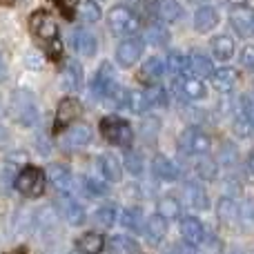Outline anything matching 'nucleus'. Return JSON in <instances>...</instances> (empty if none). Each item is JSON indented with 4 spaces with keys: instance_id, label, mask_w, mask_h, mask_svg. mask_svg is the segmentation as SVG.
<instances>
[{
    "instance_id": "obj_1",
    "label": "nucleus",
    "mask_w": 254,
    "mask_h": 254,
    "mask_svg": "<svg viewBox=\"0 0 254 254\" xmlns=\"http://www.w3.org/2000/svg\"><path fill=\"white\" fill-rule=\"evenodd\" d=\"M45 183H47V176L40 167H34V165H27L20 170V174L16 176V190L25 196H40L45 192Z\"/></svg>"
},
{
    "instance_id": "obj_2",
    "label": "nucleus",
    "mask_w": 254,
    "mask_h": 254,
    "mask_svg": "<svg viewBox=\"0 0 254 254\" xmlns=\"http://www.w3.org/2000/svg\"><path fill=\"white\" fill-rule=\"evenodd\" d=\"M101 134L110 140L112 145H119V147H129L131 140H134V131L127 121L119 119V116H107L101 121Z\"/></svg>"
},
{
    "instance_id": "obj_3",
    "label": "nucleus",
    "mask_w": 254,
    "mask_h": 254,
    "mask_svg": "<svg viewBox=\"0 0 254 254\" xmlns=\"http://www.w3.org/2000/svg\"><path fill=\"white\" fill-rule=\"evenodd\" d=\"M11 114L18 123L22 125H34L38 121V107H36V101L29 92H22L18 89L11 96Z\"/></svg>"
},
{
    "instance_id": "obj_4",
    "label": "nucleus",
    "mask_w": 254,
    "mask_h": 254,
    "mask_svg": "<svg viewBox=\"0 0 254 254\" xmlns=\"http://www.w3.org/2000/svg\"><path fill=\"white\" fill-rule=\"evenodd\" d=\"M107 22H110V29L114 31V34H136V29H138V18L134 16V11H131L129 7H125V4H116V7L110 9V13H107Z\"/></svg>"
},
{
    "instance_id": "obj_5",
    "label": "nucleus",
    "mask_w": 254,
    "mask_h": 254,
    "mask_svg": "<svg viewBox=\"0 0 254 254\" xmlns=\"http://www.w3.org/2000/svg\"><path fill=\"white\" fill-rule=\"evenodd\" d=\"M29 25H31V31H34V36L38 40H43V43H47V45H54L56 52L61 49L58 47V25L45 11H36L34 16H31Z\"/></svg>"
},
{
    "instance_id": "obj_6",
    "label": "nucleus",
    "mask_w": 254,
    "mask_h": 254,
    "mask_svg": "<svg viewBox=\"0 0 254 254\" xmlns=\"http://www.w3.org/2000/svg\"><path fill=\"white\" fill-rule=\"evenodd\" d=\"M179 147H181V152L190 154V156H194V154H207V149H210V136L205 131H201L198 127H190V129H185L181 134Z\"/></svg>"
},
{
    "instance_id": "obj_7",
    "label": "nucleus",
    "mask_w": 254,
    "mask_h": 254,
    "mask_svg": "<svg viewBox=\"0 0 254 254\" xmlns=\"http://www.w3.org/2000/svg\"><path fill=\"white\" fill-rule=\"evenodd\" d=\"M119 89V85H116L114 80V71H112V65L110 63H105V65L98 69L96 78H94L92 83V94L96 98H101V101H110L112 94Z\"/></svg>"
},
{
    "instance_id": "obj_8",
    "label": "nucleus",
    "mask_w": 254,
    "mask_h": 254,
    "mask_svg": "<svg viewBox=\"0 0 254 254\" xmlns=\"http://www.w3.org/2000/svg\"><path fill=\"white\" fill-rule=\"evenodd\" d=\"M230 25L237 31L239 36L248 38L254 36V9L246 7V4H237V7L230 11Z\"/></svg>"
},
{
    "instance_id": "obj_9",
    "label": "nucleus",
    "mask_w": 254,
    "mask_h": 254,
    "mask_svg": "<svg viewBox=\"0 0 254 254\" xmlns=\"http://www.w3.org/2000/svg\"><path fill=\"white\" fill-rule=\"evenodd\" d=\"M143 54V38H125L116 49V61L121 67H131Z\"/></svg>"
},
{
    "instance_id": "obj_10",
    "label": "nucleus",
    "mask_w": 254,
    "mask_h": 254,
    "mask_svg": "<svg viewBox=\"0 0 254 254\" xmlns=\"http://www.w3.org/2000/svg\"><path fill=\"white\" fill-rule=\"evenodd\" d=\"M80 114H83V107H80V103L76 98H63L56 112V129H63L69 123H74Z\"/></svg>"
},
{
    "instance_id": "obj_11",
    "label": "nucleus",
    "mask_w": 254,
    "mask_h": 254,
    "mask_svg": "<svg viewBox=\"0 0 254 254\" xmlns=\"http://www.w3.org/2000/svg\"><path fill=\"white\" fill-rule=\"evenodd\" d=\"M92 140V129L87 125H74L63 134V147L65 149H80Z\"/></svg>"
},
{
    "instance_id": "obj_12",
    "label": "nucleus",
    "mask_w": 254,
    "mask_h": 254,
    "mask_svg": "<svg viewBox=\"0 0 254 254\" xmlns=\"http://www.w3.org/2000/svg\"><path fill=\"white\" fill-rule=\"evenodd\" d=\"M181 237H183V241L188 243L190 248L201 246L203 239H205V230H203L201 221L194 219V216L183 219V223H181Z\"/></svg>"
},
{
    "instance_id": "obj_13",
    "label": "nucleus",
    "mask_w": 254,
    "mask_h": 254,
    "mask_svg": "<svg viewBox=\"0 0 254 254\" xmlns=\"http://www.w3.org/2000/svg\"><path fill=\"white\" fill-rule=\"evenodd\" d=\"M74 49H76L78 56L92 58L94 54H96V49H98L96 36H94L92 31H87V29H76L74 31Z\"/></svg>"
},
{
    "instance_id": "obj_14",
    "label": "nucleus",
    "mask_w": 254,
    "mask_h": 254,
    "mask_svg": "<svg viewBox=\"0 0 254 254\" xmlns=\"http://www.w3.org/2000/svg\"><path fill=\"white\" fill-rule=\"evenodd\" d=\"M163 74H165V63H163L161 58L152 56L143 63V67H140V71H138V78L152 87V85H156L158 80L163 78Z\"/></svg>"
},
{
    "instance_id": "obj_15",
    "label": "nucleus",
    "mask_w": 254,
    "mask_h": 254,
    "mask_svg": "<svg viewBox=\"0 0 254 254\" xmlns=\"http://www.w3.org/2000/svg\"><path fill=\"white\" fill-rule=\"evenodd\" d=\"M194 25H196L198 34H207V31H212L216 25H219V13H216V9L210 7V4L198 7L196 13H194Z\"/></svg>"
},
{
    "instance_id": "obj_16",
    "label": "nucleus",
    "mask_w": 254,
    "mask_h": 254,
    "mask_svg": "<svg viewBox=\"0 0 254 254\" xmlns=\"http://www.w3.org/2000/svg\"><path fill=\"white\" fill-rule=\"evenodd\" d=\"M237 80H239V71L232 69V67H221V69H216L214 74H212V85H214L221 94L232 92Z\"/></svg>"
},
{
    "instance_id": "obj_17",
    "label": "nucleus",
    "mask_w": 254,
    "mask_h": 254,
    "mask_svg": "<svg viewBox=\"0 0 254 254\" xmlns=\"http://www.w3.org/2000/svg\"><path fill=\"white\" fill-rule=\"evenodd\" d=\"M47 179L56 185L58 192L69 194V190H71V172L67 170L65 165H58V163L49 165L47 167Z\"/></svg>"
},
{
    "instance_id": "obj_18",
    "label": "nucleus",
    "mask_w": 254,
    "mask_h": 254,
    "mask_svg": "<svg viewBox=\"0 0 254 254\" xmlns=\"http://www.w3.org/2000/svg\"><path fill=\"white\" fill-rule=\"evenodd\" d=\"M179 87H181V94H183L188 101H201L205 98V83L196 76H183L179 80Z\"/></svg>"
},
{
    "instance_id": "obj_19",
    "label": "nucleus",
    "mask_w": 254,
    "mask_h": 254,
    "mask_svg": "<svg viewBox=\"0 0 254 254\" xmlns=\"http://www.w3.org/2000/svg\"><path fill=\"white\" fill-rule=\"evenodd\" d=\"M154 13L161 18L163 22H176L183 13L179 0H156L154 2Z\"/></svg>"
},
{
    "instance_id": "obj_20",
    "label": "nucleus",
    "mask_w": 254,
    "mask_h": 254,
    "mask_svg": "<svg viewBox=\"0 0 254 254\" xmlns=\"http://www.w3.org/2000/svg\"><path fill=\"white\" fill-rule=\"evenodd\" d=\"M210 47H212V54H214L216 61H230V58L234 56V43H232V38L225 34L214 36Z\"/></svg>"
},
{
    "instance_id": "obj_21",
    "label": "nucleus",
    "mask_w": 254,
    "mask_h": 254,
    "mask_svg": "<svg viewBox=\"0 0 254 254\" xmlns=\"http://www.w3.org/2000/svg\"><path fill=\"white\" fill-rule=\"evenodd\" d=\"M219 219L225 228L239 225V205L232 198H221L219 201Z\"/></svg>"
},
{
    "instance_id": "obj_22",
    "label": "nucleus",
    "mask_w": 254,
    "mask_h": 254,
    "mask_svg": "<svg viewBox=\"0 0 254 254\" xmlns=\"http://www.w3.org/2000/svg\"><path fill=\"white\" fill-rule=\"evenodd\" d=\"M98 165H101V174L105 176V181H121V176H123V165L119 163L116 156H112V154H103L101 161H98Z\"/></svg>"
},
{
    "instance_id": "obj_23",
    "label": "nucleus",
    "mask_w": 254,
    "mask_h": 254,
    "mask_svg": "<svg viewBox=\"0 0 254 254\" xmlns=\"http://www.w3.org/2000/svg\"><path fill=\"white\" fill-rule=\"evenodd\" d=\"M78 250L83 254H101L105 250V239L98 232H87L78 239Z\"/></svg>"
},
{
    "instance_id": "obj_24",
    "label": "nucleus",
    "mask_w": 254,
    "mask_h": 254,
    "mask_svg": "<svg viewBox=\"0 0 254 254\" xmlns=\"http://www.w3.org/2000/svg\"><path fill=\"white\" fill-rule=\"evenodd\" d=\"M83 83V69L76 61H69L65 65V71H63V87L69 89V92H76Z\"/></svg>"
},
{
    "instance_id": "obj_25",
    "label": "nucleus",
    "mask_w": 254,
    "mask_h": 254,
    "mask_svg": "<svg viewBox=\"0 0 254 254\" xmlns=\"http://www.w3.org/2000/svg\"><path fill=\"white\" fill-rule=\"evenodd\" d=\"M145 232H147V239L152 243L163 241V237L167 234V219L161 214H154L147 219V225H145Z\"/></svg>"
},
{
    "instance_id": "obj_26",
    "label": "nucleus",
    "mask_w": 254,
    "mask_h": 254,
    "mask_svg": "<svg viewBox=\"0 0 254 254\" xmlns=\"http://www.w3.org/2000/svg\"><path fill=\"white\" fill-rule=\"evenodd\" d=\"M152 170H154V174H156L158 179H163V181H176L179 179V167H176L174 163H172L170 158H165V156L154 158Z\"/></svg>"
},
{
    "instance_id": "obj_27",
    "label": "nucleus",
    "mask_w": 254,
    "mask_h": 254,
    "mask_svg": "<svg viewBox=\"0 0 254 254\" xmlns=\"http://www.w3.org/2000/svg\"><path fill=\"white\" fill-rule=\"evenodd\" d=\"M61 203H63V212H65L67 221H69L71 225H80V223H83V221H85V210L80 207L78 201H74L69 194H65Z\"/></svg>"
},
{
    "instance_id": "obj_28",
    "label": "nucleus",
    "mask_w": 254,
    "mask_h": 254,
    "mask_svg": "<svg viewBox=\"0 0 254 254\" xmlns=\"http://www.w3.org/2000/svg\"><path fill=\"white\" fill-rule=\"evenodd\" d=\"M167 69H170L172 76H179V78L188 76V71L192 69V67H190V56L185 58L183 54L172 52V54H170V61H167Z\"/></svg>"
},
{
    "instance_id": "obj_29",
    "label": "nucleus",
    "mask_w": 254,
    "mask_h": 254,
    "mask_svg": "<svg viewBox=\"0 0 254 254\" xmlns=\"http://www.w3.org/2000/svg\"><path fill=\"white\" fill-rule=\"evenodd\" d=\"M190 67H192L198 76H212L214 74V69H212V61L201 52H194L192 56H190Z\"/></svg>"
},
{
    "instance_id": "obj_30",
    "label": "nucleus",
    "mask_w": 254,
    "mask_h": 254,
    "mask_svg": "<svg viewBox=\"0 0 254 254\" xmlns=\"http://www.w3.org/2000/svg\"><path fill=\"white\" fill-rule=\"evenodd\" d=\"M239 225H243L246 230L254 232V201L248 198L239 205Z\"/></svg>"
},
{
    "instance_id": "obj_31",
    "label": "nucleus",
    "mask_w": 254,
    "mask_h": 254,
    "mask_svg": "<svg viewBox=\"0 0 254 254\" xmlns=\"http://www.w3.org/2000/svg\"><path fill=\"white\" fill-rule=\"evenodd\" d=\"M110 252L112 254H136V252H138V248H136V243L131 241V239L114 237L110 241Z\"/></svg>"
},
{
    "instance_id": "obj_32",
    "label": "nucleus",
    "mask_w": 254,
    "mask_h": 254,
    "mask_svg": "<svg viewBox=\"0 0 254 254\" xmlns=\"http://www.w3.org/2000/svg\"><path fill=\"white\" fill-rule=\"evenodd\" d=\"M78 13H80V18L87 22L101 20V7H98V2H94V0H83V2H78Z\"/></svg>"
},
{
    "instance_id": "obj_33",
    "label": "nucleus",
    "mask_w": 254,
    "mask_h": 254,
    "mask_svg": "<svg viewBox=\"0 0 254 254\" xmlns=\"http://www.w3.org/2000/svg\"><path fill=\"white\" fill-rule=\"evenodd\" d=\"M127 107H129L131 112H136V114L147 112L149 107H152V103H149V98H147V92H129V103H127Z\"/></svg>"
},
{
    "instance_id": "obj_34",
    "label": "nucleus",
    "mask_w": 254,
    "mask_h": 254,
    "mask_svg": "<svg viewBox=\"0 0 254 254\" xmlns=\"http://www.w3.org/2000/svg\"><path fill=\"white\" fill-rule=\"evenodd\" d=\"M188 198H190V205H194L196 210H205L207 207V196H205L201 185L190 183L188 185Z\"/></svg>"
},
{
    "instance_id": "obj_35",
    "label": "nucleus",
    "mask_w": 254,
    "mask_h": 254,
    "mask_svg": "<svg viewBox=\"0 0 254 254\" xmlns=\"http://www.w3.org/2000/svg\"><path fill=\"white\" fill-rule=\"evenodd\" d=\"M158 214L165 216V219H176V216L181 214L179 201H176V198H172V196L161 198V201H158Z\"/></svg>"
},
{
    "instance_id": "obj_36",
    "label": "nucleus",
    "mask_w": 254,
    "mask_h": 254,
    "mask_svg": "<svg viewBox=\"0 0 254 254\" xmlns=\"http://www.w3.org/2000/svg\"><path fill=\"white\" fill-rule=\"evenodd\" d=\"M116 221V207L114 205H103L98 207L96 212V223L101 225V228H112Z\"/></svg>"
},
{
    "instance_id": "obj_37",
    "label": "nucleus",
    "mask_w": 254,
    "mask_h": 254,
    "mask_svg": "<svg viewBox=\"0 0 254 254\" xmlns=\"http://www.w3.org/2000/svg\"><path fill=\"white\" fill-rule=\"evenodd\" d=\"M145 38H147L149 43H154V45H163V43H167V29L165 27L152 25L147 29V34H145Z\"/></svg>"
},
{
    "instance_id": "obj_38",
    "label": "nucleus",
    "mask_w": 254,
    "mask_h": 254,
    "mask_svg": "<svg viewBox=\"0 0 254 254\" xmlns=\"http://www.w3.org/2000/svg\"><path fill=\"white\" fill-rule=\"evenodd\" d=\"M123 221H125V225L129 230H143V221H140V210H127L125 212V216H123Z\"/></svg>"
},
{
    "instance_id": "obj_39",
    "label": "nucleus",
    "mask_w": 254,
    "mask_h": 254,
    "mask_svg": "<svg viewBox=\"0 0 254 254\" xmlns=\"http://www.w3.org/2000/svg\"><path fill=\"white\" fill-rule=\"evenodd\" d=\"M252 123L248 121V116L246 114H239L237 119H234V131H237L239 136H250V131H252Z\"/></svg>"
},
{
    "instance_id": "obj_40",
    "label": "nucleus",
    "mask_w": 254,
    "mask_h": 254,
    "mask_svg": "<svg viewBox=\"0 0 254 254\" xmlns=\"http://www.w3.org/2000/svg\"><path fill=\"white\" fill-rule=\"evenodd\" d=\"M125 165H127V170H129L131 174H140V172H143V158H140L138 154L129 152L125 156Z\"/></svg>"
},
{
    "instance_id": "obj_41",
    "label": "nucleus",
    "mask_w": 254,
    "mask_h": 254,
    "mask_svg": "<svg viewBox=\"0 0 254 254\" xmlns=\"http://www.w3.org/2000/svg\"><path fill=\"white\" fill-rule=\"evenodd\" d=\"M85 190H87L92 196H103V194L107 192L105 183H101V181H94V179H85Z\"/></svg>"
},
{
    "instance_id": "obj_42",
    "label": "nucleus",
    "mask_w": 254,
    "mask_h": 254,
    "mask_svg": "<svg viewBox=\"0 0 254 254\" xmlns=\"http://www.w3.org/2000/svg\"><path fill=\"white\" fill-rule=\"evenodd\" d=\"M198 174L203 176V179H214V174H216V165H214V161H201L198 163Z\"/></svg>"
},
{
    "instance_id": "obj_43",
    "label": "nucleus",
    "mask_w": 254,
    "mask_h": 254,
    "mask_svg": "<svg viewBox=\"0 0 254 254\" xmlns=\"http://www.w3.org/2000/svg\"><path fill=\"white\" fill-rule=\"evenodd\" d=\"M241 63L248 71H254V45H248L241 54Z\"/></svg>"
},
{
    "instance_id": "obj_44",
    "label": "nucleus",
    "mask_w": 254,
    "mask_h": 254,
    "mask_svg": "<svg viewBox=\"0 0 254 254\" xmlns=\"http://www.w3.org/2000/svg\"><path fill=\"white\" fill-rule=\"evenodd\" d=\"M243 114L248 116V121L254 125V94L243 96Z\"/></svg>"
},
{
    "instance_id": "obj_45",
    "label": "nucleus",
    "mask_w": 254,
    "mask_h": 254,
    "mask_svg": "<svg viewBox=\"0 0 254 254\" xmlns=\"http://www.w3.org/2000/svg\"><path fill=\"white\" fill-rule=\"evenodd\" d=\"M248 170H250L252 174H254V149L250 152V156H248Z\"/></svg>"
},
{
    "instance_id": "obj_46",
    "label": "nucleus",
    "mask_w": 254,
    "mask_h": 254,
    "mask_svg": "<svg viewBox=\"0 0 254 254\" xmlns=\"http://www.w3.org/2000/svg\"><path fill=\"white\" fill-rule=\"evenodd\" d=\"M4 76H7V67H4L2 56H0V80H4Z\"/></svg>"
},
{
    "instance_id": "obj_47",
    "label": "nucleus",
    "mask_w": 254,
    "mask_h": 254,
    "mask_svg": "<svg viewBox=\"0 0 254 254\" xmlns=\"http://www.w3.org/2000/svg\"><path fill=\"white\" fill-rule=\"evenodd\" d=\"M76 2H78V0H65V2H63V11H65V7H67V11H69V7Z\"/></svg>"
},
{
    "instance_id": "obj_48",
    "label": "nucleus",
    "mask_w": 254,
    "mask_h": 254,
    "mask_svg": "<svg viewBox=\"0 0 254 254\" xmlns=\"http://www.w3.org/2000/svg\"><path fill=\"white\" fill-rule=\"evenodd\" d=\"M230 2H234V4H243L246 0H230Z\"/></svg>"
},
{
    "instance_id": "obj_49",
    "label": "nucleus",
    "mask_w": 254,
    "mask_h": 254,
    "mask_svg": "<svg viewBox=\"0 0 254 254\" xmlns=\"http://www.w3.org/2000/svg\"><path fill=\"white\" fill-rule=\"evenodd\" d=\"M0 2H2V4H11L13 0H0Z\"/></svg>"
},
{
    "instance_id": "obj_50",
    "label": "nucleus",
    "mask_w": 254,
    "mask_h": 254,
    "mask_svg": "<svg viewBox=\"0 0 254 254\" xmlns=\"http://www.w3.org/2000/svg\"><path fill=\"white\" fill-rule=\"evenodd\" d=\"M127 2H136V0H127Z\"/></svg>"
}]
</instances>
